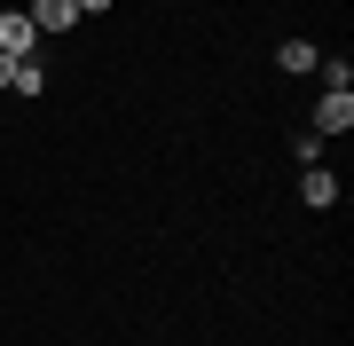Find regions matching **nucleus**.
Listing matches in <instances>:
<instances>
[{"mask_svg":"<svg viewBox=\"0 0 354 346\" xmlns=\"http://www.w3.org/2000/svg\"><path fill=\"white\" fill-rule=\"evenodd\" d=\"M299 197H307V205H315V213H330V205H339V181H330L323 166H307V181H299Z\"/></svg>","mask_w":354,"mask_h":346,"instance_id":"4","label":"nucleus"},{"mask_svg":"<svg viewBox=\"0 0 354 346\" xmlns=\"http://www.w3.org/2000/svg\"><path fill=\"white\" fill-rule=\"evenodd\" d=\"M354 126V95H323V110H315V134H346Z\"/></svg>","mask_w":354,"mask_h":346,"instance_id":"3","label":"nucleus"},{"mask_svg":"<svg viewBox=\"0 0 354 346\" xmlns=\"http://www.w3.org/2000/svg\"><path fill=\"white\" fill-rule=\"evenodd\" d=\"M102 8H111V0H79V16H102Z\"/></svg>","mask_w":354,"mask_h":346,"instance_id":"7","label":"nucleus"},{"mask_svg":"<svg viewBox=\"0 0 354 346\" xmlns=\"http://www.w3.org/2000/svg\"><path fill=\"white\" fill-rule=\"evenodd\" d=\"M32 48H39V24H32L24 8H8V16H0V55H16V64H32Z\"/></svg>","mask_w":354,"mask_h":346,"instance_id":"1","label":"nucleus"},{"mask_svg":"<svg viewBox=\"0 0 354 346\" xmlns=\"http://www.w3.org/2000/svg\"><path fill=\"white\" fill-rule=\"evenodd\" d=\"M32 24L39 32H71L79 24V0H32Z\"/></svg>","mask_w":354,"mask_h":346,"instance_id":"2","label":"nucleus"},{"mask_svg":"<svg viewBox=\"0 0 354 346\" xmlns=\"http://www.w3.org/2000/svg\"><path fill=\"white\" fill-rule=\"evenodd\" d=\"M276 64H283V71H315L323 55H315V39H283V48H276Z\"/></svg>","mask_w":354,"mask_h":346,"instance_id":"5","label":"nucleus"},{"mask_svg":"<svg viewBox=\"0 0 354 346\" xmlns=\"http://www.w3.org/2000/svg\"><path fill=\"white\" fill-rule=\"evenodd\" d=\"M0 87H16V55H0Z\"/></svg>","mask_w":354,"mask_h":346,"instance_id":"6","label":"nucleus"}]
</instances>
